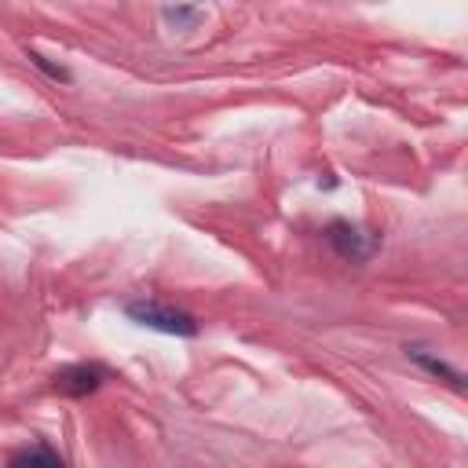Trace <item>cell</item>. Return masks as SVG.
<instances>
[{"label": "cell", "mask_w": 468, "mask_h": 468, "mask_svg": "<svg viewBox=\"0 0 468 468\" xmlns=\"http://www.w3.org/2000/svg\"><path fill=\"white\" fill-rule=\"evenodd\" d=\"M102 384V369L99 366H69L55 373V388L66 395H88Z\"/></svg>", "instance_id": "3957f363"}, {"label": "cell", "mask_w": 468, "mask_h": 468, "mask_svg": "<svg viewBox=\"0 0 468 468\" xmlns=\"http://www.w3.org/2000/svg\"><path fill=\"white\" fill-rule=\"evenodd\" d=\"M124 314L143 325V329H157V333H168V336H194L197 333V322L186 314V311H176L168 303H157V300H135L124 307Z\"/></svg>", "instance_id": "6da1fadb"}, {"label": "cell", "mask_w": 468, "mask_h": 468, "mask_svg": "<svg viewBox=\"0 0 468 468\" xmlns=\"http://www.w3.org/2000/svg\"><path fill=\"white\" fill-rule=\"evenodd\" d=\"M11 468H66V461H62V457H55L51 450H29V453L15 457V461H11Z\"/></svg>", "instance_id": "5b68a950"}, {"label": "cell", "mask_w": 468, "mask_h": 468, "mask_svg": "<svg viewBox=\"0 0 468 468\" xmlns=\"http://www.w3.org/2000/svg\"><path fill=\"white\" fill-rule=\"evenodd\" d=\"M161 18L172 22V26H197L205 18L201 7H186V4H176V7H161Z\"/></svg>", "instance_id": "8992f818"}, {"label": "cell", "mask_w": 468, "mask_h": 468, "mask_svg": "<svg viewBox=\"0 0 468 468\" xmlns=\"http://www.w3.org/2000/svg\"><path fill=\"white\" fill-rule=\"evenodd\" d=\"M29 62H33V66H40V69H44V73H48L51 80H69V73H66L62 66H55V62H48V58L40 55V51H29Z\"/></svg>", "instance_id": "52a82bcc"}, {"label": "cell", "mask_w": 468, "mask_h": 468, "mask_svg": "<svg viewBox=\"0 0 468 468\" xmlns=\"http://www.w3.org/2000/svg\"><path fill=\"white\" fill-rule=\"evenodd\" d=\"M410 358H413L417 366H424V369H428L431 377H442L446 384H453V388H461V373H457L453 366H446L442 358H435V355H428V351H420V347H413V351H410Z\"/></svg>", "instance_id": "277c9868"}, {"label": "cell", "mask_w": 468, "mask_h": 468, "mask_svg": "<svg viewBox=\"0 0 468 468\" xmlns=\"http://www.w3.org/2000/svg\"><path fill=\"white\" fill-rule=\"evenodd\" d=\"M325 238H329V245H333V249H336L344 260H351V263H358V260H369V256H373V249H377V238L362 234L358 227H351V223H344V219L329 223Z\"/></svg>", "instance_id": "7a4b0ae2"}]
</instances>
